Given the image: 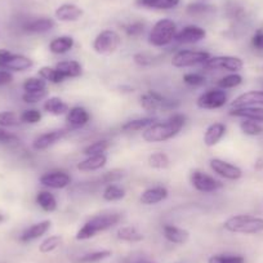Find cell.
Returning <instances> with one entry per match:
<instances>
[{"label": "cell", "instance_id": "obj_1", "mask_svg": "<svg viewBox=\"0 0 263 263\" xmlns=\"http://www.w3.org/2000/svg\"><path fill=\"white\" fill-rule=\"evenodd\" d=\"M187 123V116L182 112H176L164 121H155L153 125L142 132V138L147 143L166 142L173 140L181 133Z\"/></svg>", "mask_w": 263, "mask_h": 263}, {"label": "cell", "instance_id": "obj_2", "mask_svg": "<svg viewBox=\"0 0 263 263\" xmlns=\"http://www.w3.org/2000/svg\"><path fill=\"white\" fill-rule=\"evenodd\" d=\"M121 214L120 213H102L97 214V216L92 217L88 219L79 230H78L75 239L79 241H85L92 237L97 236L101 232H105L107 230L112 229L116 224L120 223L121 221Z\"/></svg>", "mask_w": 263, "mask_h": 263}, {"label": "cell", "instance_id": "obj_3", "mask_svg": "<svg viewBox=\"0 0 263 263\" xmlns=\"http://www.w3.org/2000/svg\"><path fill=\"white\" fill-rule=\"evenodd\" d=\"M223 229L231 234L257 235L263 232V218L250 214H235L223 222Z\"/></svg>", "mask_w": 263, "mask_h": 263}, {"label": "cell", "instance_id": "obj_4", "mask_svg": "<svg viewBox=\"0 0 263 263\" xmlns=\"http://www.w3.org/2000/svg\"><path fill=\"white\" fill-rule=\"evenodd\" d=\"M177 24L171 18H161L148 32V44L154 48H165L174 42L177 35Z\"/></svg>", "mask_w": 263, "mask_h": 263}, {"label": "cell", "instance_id": "obj_5", "mask_svg": "<svg viewBox=\"0 0 263 263\" xmlns=\"http://www.w3.org/2000/svg\"><path fill=\"white\" fill-rule=\"evenodd\" d=\"M140 106L146 112H158V111H172L179 107L178 100H169L164 97L161 93L154 89H148L147 92L140 96Z\"/></svg>", "mask_w": 263, "mask_h": 263}, {"label": "cell", "instance_id": "obj_6", "mask_svg": "<svg viewBox=\"0 0 263 263\" xmlns=\"http://www.w3.org/2000/svg\"><path fill=\"white\" fill-rule=\"evenodd\" d=\"M121 45V36L118 31L112 29H105L96 35L92 43V48L97 54L100 55H111Z\"/></svg>", "mask_w": 263, "mask_h": 263}, {"label": "cell", "instance_id": "obj_7", "mask_svg": "<svg viewBox=\"0 0 263 263\" xmlns=\"http://www.w3.org/2000/svg\"><path fill=\"white\" fill-rule=\"evenodd\" d=\"M34 66V61L25 54L12 53L8 49H0V70L9 72H24Z\"/></svg>", "mask_w": 263, "mask_h": 263}, {"label": "cell", "instance_id": "obj_8", "mask_svg": "<svg viewBox=\"0 0 263 263\" xmlns=\"http://www.w3.org/2000/svg\"><path fill=\"white\" fill-rule=\"evenodd\" d=\"M212 54L206 50L196 49H181L172 57V65L177 69H187L194 66H203Z\"/></svg>", "mask_w": 263, "mask_h": 263}, {"label": "cell", "instance_id": "obj_9", "mask_svg": "<svg viewBox=\"0 0 263 263\" xmlns=\"http://www.w3.org/2000/svg\"><path fill=\"white\" fill-rule=\"evenodd\" d=\"M206 71L240 72L244 69V61L237 55H212L203 65Z\"/></svg>", "mask_w": 263, "mask_h": 263}, {"label": "cell", "instance_id": "obj_10", "mask_svg": "<svg viewBox=\"0 0 263 263\" xmlns=\"http://www.w3.org/2000/svg\"><path fill=\"white\" fill-rule=\"evenodd\" d=\"M190 182L196 191L201 194H213L223 189V183L214 176L205 173L203 171L195 169L190 174Z\"/></svg>", "mask_w": 263, "mask_h": 263}, {"label": "cell", "instance_id": "obj_11", "mask_svg": "<svg viewBox=\"0 0 263 263\" xmlns=\"http://www.w3.org/2000/svg\"><path fill=\"white\" fill-rule=\"evenodd\" d=\"M229 101V96L221 88H211L206 92L201 93L196 100V106L201 110H218L222 108Z\"/></svg>", "mask_w": 263, "mask_h": 263}, {"label": "cell", "instance_id": "obj_12", "mask_svg": "<svg viewBox=\"0 0 263 263\" xmlns=\"http://www.w3.org/2000/svg\"><path fill=\"white\" fill-rule=\"evenodd\" d=\"M209 168L212 169L216 176L221 178L227 179V181H239L242 177V171L240 166L230 163V161L223 160L219 158H213L209 160Z\"/></svg>", "mask_w": 263, "mask_h": 263}, {"label": "cell", "instance_id": "obj_13", "mask_svg": "<svg viewBox=\"0 0 263 263\" xmlns=\"http://www.w3.org/2000/svg\"><path fill=\"white\" fill-rule=\"evenodd\" d=\"M39 182L42 186L50 190H63L71 184L72 178L66 171L55 169V171L45 172L40 176Z\"/></svg>", "mask_w": 263, "mask_h": 263}, {"label": "cell", "instance_id": "obj_14", "mask_svg": "<svg viewBox=\"0 0 263 263\" xmlns=\"http://www.w3.org/2000/svg\"><path fill=\"white\" fill-rule=\"evenodd\" d=\"M206 37V30L197 25H187L177 31L176 42L178 44H197Z\"/></svg>", "mask_w": 263, "mask_h": 263}, {"label": "cell", "instance_id": "obj_15", "mask_svg": "<svg viewBox=\"0 0 263 263\" xmlns=\"http://www.w3.org/2000/svg\"><path fill=\"white\" fill-rule=\"evenodd\" d=\"M69 132L67 129H53V130L45 132L43 135L37 136L32 142V148L35 151H45L49 147L54 146L60 141H62L66 137Z\"/></svg>", "mask_w": 263, "mask_h": 263}, {"label": "cell", "instance_id": "obj_16", "mask_svg": "<svg viewBox=\"0 0 263 263\" xmlns=\"http://www.w3.org/2000/svg\"><path fill=\"white\" fill-rule=\"evenodd\" d=\"M84 14V11L79 6L72 3H63L54 11V17L60 22H77Z\"/></svg>", "mask_w": 263, "mask_h": 263}, {"label": "cell", "instance_id": "obj_17", "mask_svg": "<svg viewBox=\"0 0 263 263\" xmlns=\"http://www.w3.org/2000/svg\"><path fill=\"white\" fill-rule=\"evenodd\" d=\"M227 133V125L221 121H216V123H212L211 125L206 126L205 132H204L203 141L204 145L206 147H214V146L218 145L223 137Z\"/></svg>", "mask_w": 263, "mask_h": 263}, {"label": "cell", "instance_id": "obj_18", "mask_svg": "<svg viewBox=\"0 0 263 263\" xmlns=\"http://www.w3.org/2000/svg\"><path fill=\"white\" fill-rule=\"evenodd\" d=\"M169 196V191L166 187L164 186H153L148 187V189L143 190L141 192L140 201L143 205H156L159 203H163L164 200H166Z\"/></svg>", "mask_w": 263, "mask_h": 263}, {"label": "cell", "instance_id": "obj_19", "mask_svg": "<svg viewBox=\"0 0 263 263\" xmlns=\"http://www.w3.org/2000/svg\"><path fill=\"white\" fill-rule=\"evenodd\" d=\"M52 227V222L49 219H44V221H40L37 223L31 224V226L27 227L24 232L20 236V241L22 242H31L35 240L40 239V237L44 236L48 231Z\"/></svg>", "mask_w": 263, "mask_h": 263}, {"label": "cell", "instance_id": "obj_20", "mask_svg": "<svg viewBox=\"0 0 263 263\" xmlns=\"http://www.w3.org/2000/svg\"><path fill=\"white\" fill-rule=\"evenodd\" d=\"M90 121V114L83 106H72L69 112L66 114V123L71 128H83Z\"/></svg>", "mask_w": 263, "mask_h": 263}, {"label": "cell", "instance_id": "obj_21", "mask_svg": "<svg viewBox=\"0 0 263 263\" xmlns=\"http://www.w3.org/2000/svg\"><path fill=\"white\" fill-rule=\"evenodd\" d=\"M250 106H262L263 107V90H249L237 96L231 102V108L250 107Z\"/></svg>", "mask_w": 263, "mask_h": 263}, {"label": "cell", "instance_id": "obj_22", "mask_svg": "<svg viewBox=\"0 0 263 263\" xmlns=\"http://www.w3.org/2000/svg\"><path fill=\"white\" fill-rule=\"evenodd\" d=\"M54 26L55 22L53 18H49V17H40V18H34L27 21L22 26V29L27 34H45V32H49L50 30L54 29Z\"/></svg>", "mask_w": 263, "mask_h": 263}, {"label": "cell", "instance_id": "obj_23", "mask_svg": "<svg viewBox=\"0 0 263 263\" xmlns=\"http://www.w3.org/2000/svg\"><path fill=\"white\" fill-rule=\"evenodd\" d=\"M163 236L172 244L183 245L189 241L190 232L176 224L166 223L163 226Z\"/></svg>", "mask_w": 263, "mask_h": 263}, {"label": "cell", "instance_id": "obj_24", "mask_svg": "<svg viewBox=\"0 0 263 263\" xmlns=\"http://www.w3.org/2000/svg\"><path fill=\"white\" fill-rule=\"evenodd\" d=\"M230 116L239 119H247V120L255 121V123L263 124V107L262 106H250V107H237L230 108Z\"/></svg>", "mask_w": 263, "mask_h": 263}, {"label": "cell", "instance_id": "obj_25", "mask_svg": "<svg viewBox=\"0 0 263 263\" xmlns=\"http://www.w3.org/2000/svg\"><path fill=\"white\" fill-rule=\"evenodd\" d=\"M107 164V155L106 154H98V155H90L78 163V171L89 173V172H97L103 169Z\"/></svg>", "mask_w": 263, "mask_h": 263}, {"label": "cell", "instance_id": "obj_26", "mask_svg": "<svg viewBox=\"0 0 263 263\" xmlns=\"http://www.w3.org/2000/svg\"><path fill=\"white\" fill-rule=\"evenodd\" d=\"M75 40L72 36H69V35H61V36L53 37L50 40L49 45H48V49H49L50 53L53 54H66L69 53L70 50L74 48Z\"/></svg>", "mask_w": 263, "mask_h": 263}, {"label": "cell", "instance_id": "obj_27", "mask_svg": "<svg viewBox=\"0 0 263 263\" xmlns=\"http://www.w3.org/2000/svg\"><path fill=\"white\" fill-rule=\"evenodd\" d=\"M61 74L67 79H77L83 75V65L77 60H65L55 65Z\"/></svg>", "mask_w": 263, "mask_h": 263}, {"label": "cell", "instance_id": "obj_28", "mask_svg": "<svg viewBox=\"0 0 263 263\" xmlns=\"http://www.w3.org/2000/svg\"><path fill=\"white\" fill-rule=\"evenodd\" d=\"M43 110L53 116H62L69 112L70 106L62 98L53 96V97H48L44 101V103H43Z\"/></svg>", "mask_w": 263, "mask_h": 263}, {"label": "cell", "instance_id": "obj_29", "mask_svg": "<svg viewBox=\"0 0 263 263\" xmlns=\"http://www.w3.org/2000/svg\"><path fill=\"white\" fill-rule=\"evenodd\" d=\"M136 4L155 11H172L181 4V0H136Z\"/></svg>", "mask_w": 263, "mask_h": 263}, {"label": "cell", "instance_id": "obj_30", "mask_svg": "<svg viewBox=\"0 0 263 263\" xmlns=\"http://www.w3.org/2000/svg\"><path fill=\"white\" fill-rule=\"evenodd\" d=\"M158 119L155 116H145V118H137V119H130V120L125 121L121 125V130L124 133H132V132H141L147 129L148 126L153 125Z\"/></svg>", "mask_w": 263, "mask_h": 263}, {"label": "cell", "instance_id": "obj_31", "mask_svg": "<svg viewBox=\"0 0 263 263\" xmlns=\"http://www.w3.org/2000/svg\"><path fill=\"white\" fill-rule=\"evenodd\" d=\"M35 201H36L37 205H39L43 211L47 212V213L55 212L58 208L57 199H55L54 195L50 191H48V190H40L36 194Z\"/></svg>", "mask_w": 263, "mask_h": 263}, {"label": "cell", "instance_id": "obj_32", "mask_svg": "<svg viewBox=\"0 0 263 263\" xmlns=\"http://www.w3.org/2000/svg\"><path fill=\"white\" fill-rule=\"evenodd\" d=\"M116 237L124 242H140L145 239L142 232L133 226H123L116 231Z\"/></svg>", "mask_w": 263, "mask_h": 263}, {"label": "cell", "instance_id": "obj_33", "mask_svg": "<svg viewBox=\"0 0 263 263\" xmlns=\"http://www.w3.org/2000/svg\"><path fill=\"white\" fill-rule=\"evenodd\" d=\"M37 77H40L47 83H50V84H61V83L66 80V78L61 74L60 70L55 66L54 67H52V66H43L37 71Z\"/></svg>", "mask_w": 263, "mask_h": 263}, {"label": "cell", "instance_id": "obj_34", "mask_svg": "<svg viewBox=\"0 0 263 263\" xmlns=\"http://www.w3.org/2000/svg\"><path fill=\"white\" fill-rule=\"evenodd\" d=\"M125 196H126L125 189L121 186H119V184H116V183L106 184L105 189H103V192H102L103 200L108 201V203L120 201V200H123Z\"/></svg>", "mask_w": 263, "mask_h": 263}, {"label": "cell", "instance_id": "obj_35", "mask_svg": "<svg viewBox=\"0 0 263 263\" xmlns=\"http://www.w3.org/2000/svg\"><path fill=\"white\" fill-rule=\"evenodd\" d=\"M147 163L153 169L164 171V169L169 168V165H171V159L163 151H156V153H153L148 156Z\"/></svg>", "mask_w": 263, "mask_h": 263}, {"label": "cell", "instance_id": "obj_36", "mask_svg": "<svg viewBox=\"0 0 263 263\" xmlns=\"http://www.w3.org/2000/svg\"><path fill=\"white\" fill-rule=\"evenodd\" d=\"M244 79H242L241 75L239 72H229L227 75H224L223 78L218 80L217 83V87L221 88V89H234V88L240 87L242 84Z\"/></svg>", "mask_w": 263, "mask_h": 263}, {"label": "cell", "instance_id": "obj_37", "mask_svg": "<svg viewBox=\"0 0 263 263\" xmlns=\"http://www.w3.org/2000/svg\"><path fill=\"white\" fill-rule=\"evenodd\" d=\"M112 255L111 250L103 249V250H96V252L87 253V254L82 255L80 258H78L77 263H100L102 260L107 259Z\"/></svg>", "mask_w": 263, "mask_h": 263}, {"label": "cell", "instance_id": "obj_38", "mask_svg": "<svg viewBox=\"0 0 263 263\" xmlns=\"http://www.w3.org/2000/svg\"><path fill=\"white\" fill-rule=\"evenodd\" d=\"M239 126L240 130H241L245 136H249V137H258V136L263 135L262 124L255 123V121L241 119Z\"/></svg>", "mask_w": 263, "mask_h": 263}, {"label": "cell", "instance_id": "obj_39", "mask_svg": "<svg viewBox=\"0 0 263 263\" xmlns=\"http://www.w3.org/2000/svg\"><path fill=\"white\" fill-rule=\"evenodd\" d=\"M111 142L108 140H98L95 141V142L89 143L88 146H85L83 148V154L85 156L90 155H98V154H106V151L110 148Z\"/></svg>", "mask_w": 263, "mask_h": 263}, {"label": "cell", "instance_id": "obj_40", "mask_svg": "<svg viewBox=\"0 0 263 263\" xmlns=\"http://www.w3.org/2000/svg\"><path fill=\"white\" fill-rule=\"evenodd\" d=\"M62 244V236L61 235H52V236H48L40 242L39 250L43 254H48V253L54 252L57 248L61 247Z\"/></svg>", "mask_w": 263, "mask_h": 263}, {"label": "cell", "instance_id": "obj_41", "mask_svg": "<svg viewBox=\"0 0 263 263\" xmlns=\"http://www.w3.org/2000/svg\"><path fill=\"white\" fill-rule=\"evenodd\" d=\"M47 84L48 83L40 77H31L25 80L22 88H24V92H42V90H47Z\"/></svg>", "mask_w": 263, "mask_h": 263}, {"label": "cell", "instance_id": "obj_42", "mask_svg": "<svg viewBox=\"0 0 263 263\" xmlns=\"http://www.w3.org/2000/svg\"><path fill=\"white\" fill-rule=\"evenodd\" d=\"M214 9L216 8L208 3H190L189 6L186 7L187 14H190V16L192 17L209 14L212 13V12H214Z\"/></svg>", "mask_w": 263, "mask_h": 263}, {"label": "cell", "instance_id": "obj_43", "mask_svg": "<svg viewBox=\"0 0 263 263\" xmlns=\"http://www.w3.org/2000/svg\"><path fill=\"white\" fill-rule=\"evenodd\" d=\"M20 124H22V121L18 114L13 112V111H2L0 112V126L11 128V126H18Z\"/></svg>", "mask_w": 263, "mask_h": 263}, {"label": "cell", "instance_id": "obj_44", "mask_svg": "<svg viewBox=\"0 0 263 263\" xmlns=\"http://www.w3.org/2000/svg\"><path fill=\"white\" fill-rule=\"evenodd\" d=\"M182 80L184 84L191 88H200L206 83V78L200 72H187L182 77Z\"/></svg>", "mask_w": 263, "mask_h": 263}, {"label": "cell", "instance_id": "obj_45", "mask_svg": "<svg viewBox=\"0 0 263 263\" xmlns=\"http://www.w3.org/2000/svg\"><path fill=\"white\" fill-rule=\"evenodd\" d=\"M21 118V121L25 124H37L42 121L43 119V114L39 108H27V110L22 111V114L20 115Z\"/></svg>", "mask_w": 263, "mask_h": 263}, {"label": "cell", "instance_id": "obj_46", "mask_svg": "<svg viewBox=\"0 0 263 263\" xmlns=\"http://www.w3.org/2000/svg\"><path fill=\"white\" fill-rule=\"evenodd\" d=\"M208 263H245V258L242 255L214 254L209 257Z\"/></svg>", "mask_w": 263, "mask_h": 263}, {"label": "cell", "instance_id": "obj_47", "mask_svg": "<svg viewBox=\"0 0 263 263\" xmlns=\"http://www.w3.org/2000/svg\"><path fill=\"white\" fill-rule=\"evenodd\" d=\"M146 24L142 21H135L124 26V31H125L126 36L129 37H138L145 32Z\"/></svg>", "mask_w": 263, "mask_h": 263}, {"label": "cell", "instance_id": "obj_48", "mask_svg": "<svg viewBox=\"0 0 263 263\" xmlns=\"http://www.w3.org/2000/svg\"><path fill=\"white\" fill-rule=\"evenodd\" d=\"M48 98L47 90H42V92H24L22 95V101L29 105H36V103L45 101Z\"/></svg>", "mask_w": 263, "mask_h": 263}, {"label": "cell", "instance_id": "obj_49", "mask_svg": "<svg viewBox=\"0 0 263 263\" xmlns=\"http://www.w3.org/2000/svg\"><path fill=\"white\" fill-rule=\"evenodd\" d=\"M124 177V172L119 171V169H114V171H108L106 173H103L101 176L100 182H102V184H111V183H118L119 181H121Z\"/></svg>", "mask_w": 263, "mask_h": 263}, {"label": "cell", "instance_id": "obj_50", "mask_svg": "<svg viewBox=\"0 0 263 263\" xmlns=\"http://www.w3.org/2000/svg\"><path fill=\"white\" fill-rule=\"evenodd\" d=\"M133 61H135L136 65H138L140 67H148V66L153 63V57H151L148 53L138 52L136 53V54H133Z\"/></svg>", "mask_w": 263, "mask_h": 263}, {"label": "cell", "instance_id": "obj_51", "mask_svg": "<svg viewBox=\"0 0 263 263\" xmlns=\"http://www.w3.org/2000/svg\"><path fill=\"white\" fill-rule=\"evenodd\" d=\"M0 142L2 143H17L20 142V138L16 135L7 130L6 128L0 126Z\"/></svg>", "mask_w": 263, "mask_h": 263}, {"label": "cell", "instance_id": "obj_52", "mask_svg": "<svg viewBox=\"0 0 263 263\" xmlns=\"http://www.w3.org/2000/svg\"><path fill=\"white\" fill-rule=\"evenodd\" d=\"M252 47L254 49L263 52V30L258 29L252 36Z\"/></svg>", "mask_w": 263, "mask_h": 263}, {"label": "cell", "instance_id": "obj_53", "mask_svg": "<svg viewBox=\"0 0 263 263\" xmlns=\"http://www.w3.org/2000/svg\"><path fill=\"white\" fill-rule=\"evenodd\" d=\"M13 82V74L9 71H6V70H0V87L2 85L11 84Z\"/></svg>", "mask_w": 263, "mask_h": 263}, {"label": "cell", "instance_id": "obj_54", "mask_svg": "<svg viewBox=\"0 0 263 263\" xmlns=\"http://www.w3.org/2000/svg\"><path fill=\"white\" fill-rule=\"evenodd\" d=\"M254 168L257 169V171H262L263 169V159L262 158L258 159L257 163H255V165H254Z\"/></svg>", "mask_w": 263, "mask_h": 263}, {"label": "cell", "instance_id": "obj_55", "mask_svg": "<svg viewBox=\"0 0 263 263\" xmlns=\"http://www.w3.org/2000/svg\"><path fill=\"white\" fill-rule=\"evenodd\" d=\"M133 263H154V262H151V260H147V259H138Z\"/></svg>", "mask_w": 263, "mask_h": 263}, {"label": "cell", "instance_id": "obj_56", "mask_svg": "<svg viewBox=\"0 0 263 263\" xmlns=\"http://www.w3.org/2000/svg\"><path fill=\"white\" fill-rule=\"evenodd\" d=\"M4 221H6V217H4L3 214L0 213V223H2V222H4Z\"/></svg>", "mask_w": 263, "mask_h": 263}, {"label": "cell", "instance_id": "obj_57", "mask_svg": "<svg viewBox=\"0 0 263 263\" xmlns=\"http://www.w3.org/2000/svg\"><path fill=\"white\" fill-rule=\"evenodd\" d=\"M262 70H263V67H262Z\"/></svg>", "mask_w": 263, "mask_h": 263}]
</instances>
